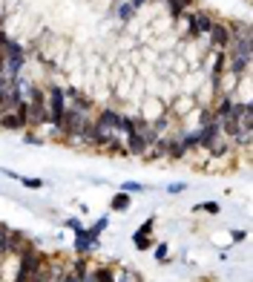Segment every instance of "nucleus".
Returning a JSON list of instances; mask_svg holds the SVG:
<instances>
[{"instance_id": "obj_10", "label": "nucleus", "mask_w": 253, "mask_h": 282, "mask_svg": "<svg viewBox=\"0 0 253 282\" xmlns=\"http://www.w3.org/2000/svg\"><path fill=\"white\" fill-rule=\"evenodd\" d=\"M130 193H124V190H118L112 199H109V210H118V213H127L130 210Z\"/></svg>"}, {"instance_id": "obj_29", "label": "nucleus", "mask_w": 253, "mask_h": 282, "mask_svg": "<svg viewBox=\"0 0 253 282\" xmlns=\"http://www.w3.org/2000/svg\"><path fill=\"white\" fill-rule=\"evenodd\" d=\"M52 282H64V274H58V276H55V279H52Z\"/></svg>"}, {"instance_id": "obj_11", "label": "nucleus", "mask_w": 253, "mask_h": 282, "mask_svg": "<svg viewBox=\"0 0 253 282\" xmlns=\"http://www.w3.org/2000/svg\"><path fill=\"white\" fill-rule=\"evenodd\" d=\"M115 17L121 23H130L135 17V9L130 6V0H115Z\"/></svg>"}, {"instance_id": "obj_2", "label": "nucleus", "mask_w": 253, "mask_h": 282, "mask_svg": "<svg viewBox=\"0 0 253 282\" xmlns=\"http://www.w3.org/2000/svg\"><path fill=\"white\" fill-rule=\"evenodd\" d=\"M46 109H49V127H58L61 118H64V109H66V95L58 84H52L46 89Z\"/></svg>"}, {"instance_id": "obj_17", "label": "nucleus", "mask_w": 253, "mask_h": 282, "mask_svg": "<svg viewBox=\"0 0 253 282\" xmlns=\"http://www.w3.org/2000/svg\"><path fill=\"white\" fill-rule=\"evenodd\" d=\"M17 181H21L26 190H41V187H46V181H44V179H35V176H21Z\"/></svg>"}, {"instance_id": "obj_18", "label": "nucleus", "mask_w": 253, "mask_h": 282, "mask_svg": "<svg viewBox=\"0 0 253 282\" xmlns=\"http://www.w3.org/2000/svg\"><path fill=\"white\" fill-rule=\"evenodd\" d=\"M152 231H155V216H150V219H144V222L135 228V233L138 236H152Z\"/></svg>"}, {"instance_id": "obj_6", "label": "nucleus", "mask_w": 253, "mask_h": 282, "mask_svg": "<svg viewBox=\"0 0 253 282\" xmlns=\"http://www.w3.org/2000/svg\"><path fill=\"white\" fill-rule=\"evenodd\" d=\"M0 130L17 133V130H29V127H26V121L17 116L15 109H9V112H3V116H0Z\"/></svg>"}, {"instance_id": "obj_14", "label": "nucleus", "mask_w": 253, "mask_h": 282, "mask_svg": "<svg viewBox=\"0 0 253 282\" xmlns=\"http://www.w3.org/2000/svg\"><path fill=\"white\" fill-rule=\"evenodd\" d=\"M193 213H204V216H219V213H222V204L213 202V199H210V202H199V204L193 208Z\"/></svg>"}, {"instance_id": "obj_3", "label": "nucleus", "mask_w": 253, "mask_h": 282, "mask_svg": "<svg viewBox=\"0 0 253 282\" xmlns=\"http://www.w3.org/2000/svg\"><path fill=\"white\" fill-rule=\"evenodd\" d=\"M230 35H233V32H230V26H227V23H213V29H210V46H213V52H216V49H224V46H227V44H230Z\"/></svg>"}, {"instance_id": "obj_8", "label": "nucleus", "mask_w": 253, "mask_h": 282, "mask_svg": "<svg viewBox=\"0 0 253 282\" xmlns=\"http://www.w3.org/2000/svg\"><path fill=\"white\" fill-rule=\"evenodd\" d=\"M32 242H29V236L23 231H9V251L6 253H12V256H17L21 251H26Z\"/></svg>"}, {"instance_id": "obj_20", "label": "nucleus", "mask_w": 253, "mask_h": 282, "mask_svg": "<svg viewBox=\"0 0 253 282\" xmlns=\"http://www.w3.org/2000/svg\"><path fill=\"white\" fill-rule=\"evenodd\" d=\"M132 245H135L138 251H150V248H152V236H138V233H132Z\"/></svg>"}, {"instance_id": "obj_4", "label": "nucleus", "mask_w": 253, "mask_h": 282, "mask_svg": "<svg viewBox=\"0 0 253 282\" xmlns=\"http://www.w3.org/2000/svg\"><path fill=\"white\" fill-rule=\"evenodd\" d=\"M72 251L78 253V256H89L92 251H98V239H89L87 228H84V233H75L72 236Z\"/></svg>"}, {"instance_id": "obj_24", "label": "nucleus", "mask_w": 253, "mask_h": 282, "mask_svg": "<svg viewBox=\"0 0 253 282\" xmlns=\"http://www.w3.org/2000/svg\"><path fill=\"white\" fill-rule=\"evenodd\" d=\"M184 190H187V184H184V181H176V184H170V187H167V193L179 196V193H184Z\"/></svg>"}, {"instance_id": "obj_15", "label": "nucleus", "mask_w": 253, "mask_h": 282, "mask_svg": "<svg viewBox=\"0 0 253 282\" xmlns=\"http://www.w3.org/2000/svg\"><path fill=\"white\" fill-rule=\"evenodd\" d=\"M184 156H187V150H184V147H181V141H179V136L176 138H170V147H167V159H184Z\"/></svg>"}, {"instance_id": "obj_26", "label": "nucleus", "mask_w": 253, "mask_h": 282, "mask_svg": "<svg viewBox=\"0 0 253 282\" xmlns=\"http://www.w3.org/2000/svg\"><path fill=\"white\" fill-rule=\"evenodd\" d=\"M245 236H247V231H233V242H245Z\"/></svg>"}, {"instance_id": "obj_28", "label": "nucleus", "mask_w": 253, "mask_h": 282, "mask_svg": "<svg viewBox=\"0 0 253 282\" xmlns=\"http://www.w3.org/2000/svg\"><path fill=\"white\" fill-rule=\"evenodd\" d=\"M147 3H150V0H130V6L135 9V12H138V9H141V6H147Z\"/></svg>"}, {"instance_id": "obj_7", "label": "nucleus", "mask_w": 253, "mask_h": 282, "mask_svg": "<svg viewBox=\"0 0 253 282\" xmlns=\"http://www.w3.org/2000/svg\"><path fill=\"white\" fill-rule=\"evenodd\" d=\"M213 17L207 15V12H193V37L199 35H210V29H213Z\"/></svg>"}, {"instance_id": "obj_23", "label": "nucleus", "mask_w": 253, "mask_h": 282, "mask_svg": "<svg viewBox=\"0 0 253 282\" xmlns=\"http://www.w3.org/2000/svg\"><path fill=\"white\" fill-rule=\"evenodd\" d=\"M64 224L69 228V231H72V236H75V233H84V224H81V219H72V216H69Z\"/></svg>"}, {"instance_id": "obj_9", "label": "nucleus", "mask_w": 253, "mask_h": 282, "mask_svg": "<svg viewBox=\"0 0 253 282\" xmlns=\"http://www.w3.org/2000/svg\"><path fill=\"white\" fill-rule=\"evenodd\" d=\"M230 150H233V144H230V141H227L224 136H216V138H213V141L207 144L210 159H224V156H227Z\"/></svg>"}, {"instance_id": "obj_13", "label": "nucleus", "mask_w": 253, "mask_h": 282, "mask_svg": "<svg viewBox=\"0 0 253 282\" xmlns=\"http://www.w3.org/2000/svg\"><path fill=\"white\" fill-rule=\"evenodd\" d=\"M164 3H167V9H170V15H173L176 21H179V17L193 6V0H164Z\"/></svg>"}, {"instance_id": "obj_1", "label": "nucleus", "mask_w": 253, "mask_h": 282, "mask_svg": "<svg viewBox=\"0 0 253 282\" xmlns=\"http://www.w3.org/2000/svg\"><path fill=\"white\" fill-rule=\"evenodd\" d=\"M15 259H17V262H15V276H12L15 282H29L32 276H35L37 271L46 265V256L37 251V248H32V245L26 248V251L17 253Z\"/></svg>"}, {"instance_id": "obj_16", "label": "nucleus", "mask_w": 253, "mask_h": 282, "mask_svg": "<svg viewBox=\"0 0 253 282\" xmlns=\"http://www.w3.org/2000/svg\"><path fill=\"white\" fill-rule=\"evenodd\" d=\"M107 228H109V219H107V216H101L95 224H89V228H87V236H89V239H98L104 231H107Z\"/></svg>"}, {"instance_id": "obj_21", "label": "nucleus", "mask_w": 253, "mask_h": 282, "mask_svg": "<svg viewBox=\"0 0 253 282\" xmlns=\"http://www.w3.org/2000/svg\"><path fill=\"white\" fill-rule=\"evenodd\" d=\"M121 190L124 193H144V184H141V181H124Z\"/></svg>"}, {"instance_id": "obj_25", "label": "nucleus", "mask_w": 253, "mask_h": 282, "mask_svg": "<svg viewBox=\"0 0 253 282\" xmlns=\"http://www.w3.org/2000/svg\"><path fill=\"white\" fill-rule=\"evenodd\" d=\"M26 144H44V138L41 136H35V133H26V138H23Z\"/></svg>"}, {"instance_id": "obj_5", "label": "nucleus", "mask_w": 253, "mask_h": 282, "mask_svg": "<svg viewBox=\"0 0 253 282\" xmlns=\"http://www.w3.org/2000/svg\"><path fill=\"white\" fill-rule=\"evenodd\" d=\"M124 150L130 153V156H135V159H144L147 150H150V144H147V141L138 136V133H130V136L124 138Z\"/></svg>"}, {"instance_id": "obj_27", "label": "nucleus", "mask_w": 253, "mask_h": 282, "mask_svg": "<svg viewBox=\"0 0 253 282\" xmlns=\"http://www.w3.org/2000/svg\"><path fill=\"white\" fill-rule=\"evenodd\" d=\"M64 282H81V276H75L72 271H64Z\"/></svg>"}, {"instance_id": "obj_22", "label": "nucleus", "mask_w": 253, "mask_h": 282, "mask_svg": "<svg viewBox=\"0 0 253 282\" xmlns=\"http://www.w3.org/2000/svg\"><path fill=\"white\" fill-rule=\"evenodd\" d=\"M155 259L159 262H170V248L161 242V245H155Z\"/></svg>"}, {"instance_id": "obj_12", "label": "nucleus", "mask_w": 253, "mask_h": 282, "mask_svg": "<svg viewBox=\"0 0 253 282\" xmlns=\"http://www.w3.org/2000/svg\"><path fill=\"white\" fill-rule=\"evenodd\" d=\"M89 276H92L95 282H115V268H107V265H98L89 271Z\"/></svg>"}, {"instance_id": "obj_19", "label": "nucleus", "mask_w": 253, "mask_h": 282, "mask_svg": "<svg viewBox=\"0 0 253 282\" xmlns=\"http://www.w3.org/2000/svg\"><path fill=\"white\" fill-rule=\"evenodd\" d=\"M9 251V224L0 222V256H6Z\"/></svg>"}]
</instances>
